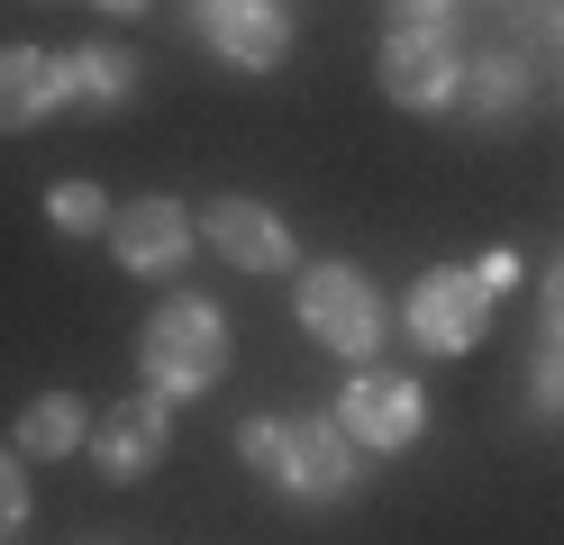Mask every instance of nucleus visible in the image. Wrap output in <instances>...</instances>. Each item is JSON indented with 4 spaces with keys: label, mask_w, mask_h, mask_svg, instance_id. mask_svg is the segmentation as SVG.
I'll list each match as a JSON object with an SVG mask.
<instances>
[{
    "label": "nucleus",
    "mask_w": 564,
    "mask_h": 545,
    "mask_svg": "<svg viewBox=\"0 0 564 545\" xmlns=\"http://www.w3.org/2000/svg\"><path fill=\"white\" fill-rule=\"evenodd\" d=\"M237 455H246V472H264V482L292 491V500H337V491H356V436H346L337 418L256 410V418L237 427Z\"/></svg>",
    "instance_id": "obj_1"
},
{
    "label": "nucleus",
    "mask_w": 564,
    "mask_h": 545,
    "mask_svg": "<svg viewBox=\"0 0 564 545\" xmlns=\"http://www.w3.org/2000/svg\"><path fill=\"white\" fill-rule=\"evenodd\" d=\"M137 355H147V382L164 400H183V391H209L228 373V318L209 309V301H164L147 318V337H137Z\"/></svg>",
    "instance_id": "obj_2"
},
{
    "label": "nucleus",
    "mask_w": 564,
    "mask_h": 545,
    "mask_svg": "<svg viewBox=\"0 0 564 545\" xmlns=\"http://www.w3.org/2000/svg\"><path fill=\"white\" fill-rule=\"evenodd\" d=\"M455 73H465L455 19H392V36H382V100L446 109V100H455Z\"/></svg>",
    "instance_id": "obj_3"
},
{
    "label": "nucleus",
    "mask_w": 564,
    "mask_h": 545,
    "mask_svg": "<svg viewBox=\"0 0 564 545\" xmlns=\"http://www.w3.org/2000/svg\"><path fill=\"white\" fill-rule=\"evenodd\" d=\"M301 327H310L328 355L365 363V355L382 346V301H373V282H365L356 264H310V273H301Z\"/></svg>",
    "instance_id": "obj_4"
},
{
    "label": "nucleus",
    "mask_w": 564,
    "mask_h": 545,
    "mask_svg": "<svg viewBox=\"0 0 564 545\" xmlns=\"http://www.w3.org/2000/svg\"><path fill=\"white\" fill-rule=\"evenodd\" d=\"M410 337L429 346V355H474L482 346V327H491V291L474 264H429L410 282Z\"/></svg>",
    "instance_id": "obj_5"
},
{
    "label": "nucleus",
    "mask_w": 564,
    "mask_h": 545,
    "mask_svg": "<svg viewBox=\"0 0 564 545\" xmlns=\"http://www.w3.org/2000/svg\"><path fill=\"white\" fill-rule=\"evenodd\" d=\"M346 436H356L365 455H401L419 446V427H429V400H419L410 373H382V363H356V382L337 391V410H328Z\"/></svg>",
    "instance_id": "obj_6"
},
{
    "label": "nucleus",
    "mask_w": 564,
    "mask_h": 545,
    "mask_svg": "<svg viewBox=\"0 0 564 545\" xmlns=\"http://www.w3.org/2000/svg\"><path fill=\"white\" fill-rule=\"evenodd\" d=\"M110 254L128 273H183V254H192V218H183V200H164V192H137V200H119L110 209Z\"/></svg>",
    "instance_id": "obj_7"
},
{
    "label": "nucleus",
    "mask_w": 564,
    "mask_h": 545,
    "mask_svg": "<svg viewBox=\"0 0 564 545\" xmlns=\"http://www.w3.org/2000/svg\"><path fill=\"white\" fill-rule=\"evenodd\" d=\"M192 19L209 36V55H228L237 73H273L292 55V19H282L273 0H192Z\"/></svg>",
    "instance_id": "obj_8"
},
{
    "label": "nucleus",
    "mask_w": 564,
    "mask_h": 545,
    "mask_svg": "<svg viewBox=\"0 0 564 545\" xmlns=\"http://www.w3.org/2000/svg\"><path fill=\"white\" fill-rule=\"evenodd\" d=\"M164 446H173V410H164V391H128V400H110V410L91 418V455H100V472H155L164 464Z\"/></svg>",
    "instance_id": "obj_9"
},
{
    "label": "nucleus",
    "mask_w": 564,
    "mask_h": 545,
    "mask_svg": "<svg viewBox=\"0 0 564 545\" xmlns=\"http://www.w3.org/2000/svg\"><path fill=\"white\" fill-rule=\"evenodd\" d=\"M209 246L228 254L237 273H292V228L264 200H209Z\"/></svg>",
    "instance_id": "obj_10"
},
{
    "label": "nucleus",
    "mask_w": 564,
    "mask_h": 545,
    "mask_svg": "<svg viewBox=\"0 0 564 545\" xmlns=\"http://www.w3.org/2000/svg\"><path fill=\"white\" fill-rule=\"evenodd\" d=\"M446 109H465V119L482 128H501L528 109V55L519 46H491V55H465V73H455V100Z\"/></svg>",
    "instance_id": "obj_11"
},
{
    "label": "nucleus",
    "mask_w": 564,
    "mask_h": 545,
    "mask_svg": "<svg viewBox=\"0 0 564 545\" xmlns=\"http://www.w3.org/2000/svg\"><path fill=\"white\" fill-rule=\"evenodd\" d=\"M46 109H55V55L0 46V137H28Z\"/></svg>",
    "instance_id": "obj_12"
},
{
    "label": "nucleus",
    "mask_w": 564,
    "mask_h": 545,
    "mask_svg": "<svg viewBox=\"0 0 564 545\" xmlns=\"http://www.w3.org/2000/svg\"><path fill=\"white\" fill-rule=\"evenodd\" d=\"M137 91V55H119V46H64L55 55V100H128Z\"/></svg>",
    "instance_id": "obj_13"
},
{
    "label": "nucleus",
    "mask_w": 564,
    "mask_h": 545,
    "mask_svg": "<svg viewBox=\"0 0 564 545\" xmlns=\"http://www.w3.org/2000/svg\"><path fill=\"white\" fill-rule=\"evenodd\" d=\"M83 436H91V410H83L74 391H37L19 410V455H74Z\"/></svg>",
    "instance_id": "obj_14"
},
{
    "label": "nucleus",
    "mask_w": 564,
    "mask_h": 545,
    "mask_svg": "<svg viewBox=\"0 0 564 545\" xmlns=\"http://www.w3.org/2000/svg\"><path fill=\"white\" fill-rule=\"evenodd\" d=\"M46 218H55L64 237H110V192H100V182H55Z\"/></svg>",
    "instance_id": "obj_15"
},
{
    "label": "nucleus",
    "mask_w": 564,
    "mask_h": 545,
    "mask_svg": "<svg viewBox=\"0 0 564 545\" xmlns=\"http://www.w3.org/2000/svg\"><path fill=\"white\" fill-rule=\"evenodd\" d=\"M19 527H28V472H19V455H0V545Z\"/></svg>",
    "instance_id": "obj_16"
},
{
    "label": "nucleus",
    "mask_w": 564,
    "mask_h": 545,
    "mask_svg": "<svg viewBox=\"0 0 564 545\" xmlns=\"http://www.w3.org/2000/svg\"><path fill=\"white\" fill-rule=\"evenodd\" d=\"M538 410H546V418H564V346H546V355H538Z\"/></svg>",
    "instance_id": "obj_17"
},
{
    "label": "nucleus",
    "mask_w": 564,
    "mask_h": 545,
    "mask_svg": "<svg viewBox=\"0 0 564 545\" xmlns=\"http://www.w3.org/2000/svg\"><path fill=\"white\" fill-rule=\"evenodd\" d=\"M474 273H482V291H491V301H501V291L519 282V254H510V246H491V254H482V264H474Z\"/></svg>",
    "instance_id": "obj_18"
},
{
    "label": "nucleus",
    "mask_w": 564,
    "mask_h": 545,
    "mask_svg": "<svg viewBox=\"0 0 564 545\" xmlns=\"http://www.w3.org/2000/svg\"><path fill=\"white\" fill-rule=\"evenodd\" d=\"M538 309H546V337L564 346V254H555V273H546V301H538Z\"/></svg>",
    "instance_id": "obj_19"
},
{
    "label": "nucleus",
    "mask_w": 564,
    "mask_h": 545,
    "mask_svg": "<svg viewBox=\"0 0 564 545\" xmlns=\"http://www.w3.org/2000/svg\"><path fill=\"white\" fill-rule=\"evenodd\" d=\"M455 0H392V19H446Z\"/></svg>",
    "instance_id": "obj_20"
},
{
    "label": "nucleus",
    "mask_w": 564,
    "mask_h": 545,
    "mask_svg": "<svg viewBox=\"0 0 564 545\" xmlns=\"http://www.w3.org/2000/svg\"><path fill=\"white\" fill-rule=\"evenodd\" d=\"M100 10H110V19H137V10H147V0H100Z\"/></svg>",
    "instance_id": "obj_21"
}]
</instances>
